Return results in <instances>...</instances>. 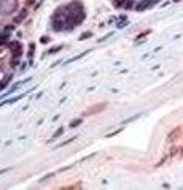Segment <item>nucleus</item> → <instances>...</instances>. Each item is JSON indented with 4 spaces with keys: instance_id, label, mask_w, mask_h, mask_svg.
I'll use <instances>...</instances> for the list:
<instances>
[{
    "instance_id": "f257e3e1",
    "label": "nucleus",
    "mask_w": 183,
    "mask_h": 190,
    "mask_svg": "<svg viewBox=\"0 0 183 190\" xmlns=\"http://www.w3.org/2000/svg\"><path fill=\"white\" fill-rule=\"evenodd\" d=\"M19 2L18 0H0V14L2 16H11L18 11Z\"/></svg>"
},
{
    "instance_id": "f03ea898",
    "label": "nucleus",
    "mask_w": 183,
    "mask_h": 190,
    "mask_svg": "<svg viewBox=\"0 0 183 190\" xmlns=\"http://www.w3.org/2000/svg\"><path fill=\"white\" fill-rule=\"evenodd\" d=\"M30 81V78H26L24 81H19V82H14L13 86H11V89H8V92L5 93V95H0V98H3V97H10V95L13 93V92H16L18 89H19V86L21 84H26V82H29Z\"/></svg>"
},
{
    "instance_id": "7ed1b4c3",
    "label": "nucleus",
    "mask_w": 183,
    "mask_h": 190,
    "mask_svg": "<svg viewBox=\"0 0 183 190\" xmlns=\"http://www.w3.org/2000/svg\"><path fill=\"white\" fill-rule=\"evenodd\" d=\"M11 55H13V59H19V57L22 55V44L14 46L11 49Z\"/></svg>"
},
{
    "instance_id": "20e7f679",
    "label": "nucleus",
    "mask_w": 183,
    "mask_h": 190,
    "mask_svg": "<svg viewBox=\"0 0 183 190\" xmlns=\"http://www.w3.org/2000/svg\"><path fill=\"white\" fill-rule=\"evenodd\" d=\"M27 13H29V11H27L26 8H24V10H21V11H19V14H18V16L14 17V24H19V22H22L24 19L27 17Z\"/></svg>"
},
{
    "instance_id": "39448f33",
    "label": "nucleus",
    "mask_w": 183,
    "mask_h": 190,
    "mask_svg": "<svg viewBox=\"0 0 183 190\" xmlns=\"http://www.w3.org/2000/svg\"><path fill=\"white\" fill-rule=\"evenodd\" d=\"M8 38H10V33H2L0 35V46H5V44H8Z\"/></svg>"
},
{
    "instance_id": "423d86ee",
    "label": "nucleus",
    "mask_w": 183,
    "mask_h": 190,
    "mask_svg": "<svg viewBox=\"0 0 183 190\" xmlns=\"http://www.w3.org/2000/svg\"><path fill=\"white\" fill-rule=\"evenodd\" d=\"M81 124H83V119H81V117L80 119H75V120L70 122V128H77L78 125H81Z\"/></svg>"
},
{
    "instance_id": "0eeeda50",
    "label": "nucleus",
    "mask_w": 183,
    "mask_h": 190,
    "mask_svg": "<svg viewBox=\"0 0 183 190\" xmlns=\"http://www.w3.org/2000/svg\"><path fill=\"white\" fill-rule=\"evenodd\" d=\"M62 135H64V128L61 127V128H58V130H56V133H54V135L51 136V139H50V141H54L56 138H59V136H62Z\"/></svg>"
},
{
    "instance_id": "6e6552de",
    "label": "nucleus",
    "mask_w": 183,
    "mask_h": 190,
    "mask_svg": "<svg viewBox=\"0 0 183 190\" xmlns=\"http://www.w3.org/2000/svg\"><path fill=\"white\" fill-rule=\"evenodd\" d=\"M77 139V136H73V138H69V139H66V141H64V142H59V144L56 146V147H64V146H67V144H70V142H73V141H75Z\"/></svg>"
},
{
    "instance_id": "1a4fd4ad",
    "label": "nucleus",
    "mask_w": 183,
    "mask_h": 190,
    "mask_svg": "<svg viewBox=\"0 0 183 190\" xmlns=\"http://www.w3.org/2000/svg\"><path fill=\"white\" fill-rule=\"evenodd\" d=\"M91 36H93V32H86V33H81L78 40L83 41V40H88V38H91Z\"/></svg>"
},
{
    "instance_id": "9d476101",
    "label": "nucleus",
    "mask_w": 183,
    "mask_h": 190,
    "mask_svg": "<svg viewBox=\"0 0 183 190\" xmlns=\"http://www.w3.org/2000/svg\"><path fill=\"white\" fill-rule=\"evenodd\" d=\"M62 48H64V46H62V44H59V46H56V48H53V49H50L46 54H56L58 51H61V49H62Z\"/></svg>"
},
{
    "instance_id": "9b49d317",
    "label": "nucleus",
    "mask_w": 183,
    "mask_h": 190,
    "mask_svg": "<svg viewBox=\"0 0 183 190\" xmlns=\"http://www.w3.org/2000/svg\"><path fill=\"white\" fill-rule=\"evenodd\" d=\"M40 43H43V44H46V43H50V36H46V35H43V36L40 38Z\"/></svg>"
},
{
    "instance_id": "f8f14e48",
    "label": "nucleus",
    "mask_w": 183,
    "mask_h": 190,
    "mask_svg": "<svg viewBox=\"0 0 183 190\" xmlns=\"http://www.w3.org/2000/svg\"><path fill=\"white\" fill-rule=\"evenodd\" d=\"M14 30V25H6L5 27V33H11Z\"/></svg>"
},
{
    "instance_id": "ddd939ff",
    "label": "nucleus",
    "mask_w": 183,
    "mask_h": 190,
    "mask_svg": "<svg viewBox=\"0 0 183 190\" xmlns=\"http://www.w3.org/2000/svg\"><path fill=\"white\" fill-rule=\"evenodd\" d=\"M26 68H27V63H22V65L19 66V70H21V71H26Z\"/></svg>"
},
{
    "instance_id": "4468645a",
    "label": "nucleus",
    "mask_w": 183,
    "mask_h": 190,
    "mask_svg": "<svg viewBox=\"0 0 183 190\" xmlns=\"http://www.w3.org/2000/svg\"><path fill=\"white\" fill-rule=\"evenodd\" d=\"M5 171H8V169H0V174H3V173H5Z\"/></svg>"
}]
</instances>
